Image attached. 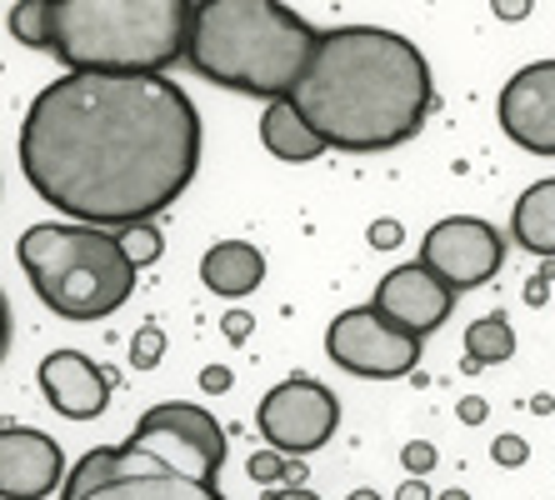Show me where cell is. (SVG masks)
<instances>
[{
    "label": "cell",
    "mask_w": 555,
    "mask_h": 500,
    "mask_svg": "<svg viewBox=\"0 0 555 500\" xmlns=\"http://www.w3.org/2000/svg\"><path fill=\"white\" fill-rule=\"evenodd\" d=\"M51 11L55 0H15L11 11V36L30 51H51Z\"/></svg>",
    "instance_id": "obj_19"
},
{
    "label": "cell",
    "mask_w": 555,
    "mask_h": 500,
    "mask_svg": "<svg viewBox=\"0 0 555 500\" xmlns=\"http://www.w3.org/2000/svg\"><path fill=\"white\" fill-rule=\"evenodd\" d=\"M201 281L210 295H225V300H241L266 281V256H260L250 241H216L201 256Z\"/></svg>",
    "instance_id": "obj_14"
},
{
    "label": "cell",
    "mask_w": 555,
    "mask_h": 500,
    "mask_svg": "<svg viewBox=\"0 0 555 500\" xmlns=\"http://www.w3.org/2000/svg\"><path fill=\"white\" fill-rule=\"evenodd\" d=\"M65 475V456L46 431H0V500H46Z\"/></svg>",
    "instance_id": "obj_12"
},
{
    "label": "cell",
    "mask_w": 555,
    "mask_h": 500,
    "mask_svg": "<svg viewBox=\"0 0 555 500\" xmlns=\"http://www.w3.org/2000/svg\"><path fill=\"white\" fill-rule=\"evenodd\" d=\"M120 251H126V260L135 270L151 266V260H160V251H166V241H160V231H155V220H135V226H126V231H116Z\"/></svg>",
    "instance_id": "obj_20"
},
{
    "label": "cell",
    "mask_w": 555,
    "mask_h": 500,
    "mask_svg": "<svg viewBox=\"0 0 555 500\" xmlns=\"http://www.w3.org/2000/svg\"><path fill=\"white\" fill-rule=\"evenodd\" d=\"M141 421H155V425H166V431H176L181 440H191V446L201 450L216 471H220V461H225V431L216 425V415L201 411V406H191V400H166V406H151Z\"/></svg>",
    "instance_id": "obj_16"
},
{
    "label": "cell",
    "mask_w": 555,
    "mask_h": 500,
    "mask_svg": "<svg viewBox=\"0 0 555 500\" xmlns=\"http://www.w3.org/2000/svg\"><path fill=\"white\" fill-rule=\"evenodd\" d=\"M160 356H166V331H160V325H141L135 341H130V366H135V371H155Z\"/></svg>",
    "instance_id": "obj_21"
},
{
    "label": "cell",
    "mask_w": 555,
    "mask_h": 500,
    "mask_svg": "<svg viewBox=\"0 0 555 500\" xmlns=\"http://www.w3.org/2000/svg\"><path fill=\"white\" fill-rule=\"evenodd\" d=\"M285 101L331 151H390L426 126L436 86L415 40L380 26L321 30L306 76Z\"/></svg>",
    "instance_id": "obj_2"
},
{
    "label": "cell",
    "mask_w": 555,
    "mask_h": 500,
    "mask_svg": "<svg viewBox=\"0 0 555 500\" xmlns=\"http://www.w3.org/2000/svg\"><path fill=\"white\" fill-rule=\"evenodd\" d=\"M325 356L336 360L340 371L365 375V381H401L421 366V335H405L375 306H356L331 321Z\"/></svg>",
    "instance_id": "obj_7"
},
{
    "label": "cell",
    "mask_w": 555,
    "mask_h": 500,
    "mask_svg": "<svg viewBox=\"0 0 555 500\" xmlns=\"http://www.w3.org/2000/svg\"><path fill=\"white\" fill-rule=\"evenodd\" d=\"M40 390L65 421H95L111 400V381L91 356L80 350H51L40 360Z\"/></svg>",
    "instance_id": "obj_13"
},
{
    "label": "cell",
    "mask_w": 555,
    "mask_h": 500,
    "mask_svg": "<svg viewBox=\"0 0 555 500\" xmlns=\"http://www.w3.org/2000/svg\"><path fill=\"white\" fill-rule=\"evenodd\" d=\"M216 465L155 421H135L126 446H95L70 471L61 500H225Z\"/></svg>",
    "instance_id": "obj_6"
},
{
    "label": "cell",
    "mask_w": 555,
    "mask_h": 500,
    "mask_svg": "<svg viewBox=\"0 0 555 500\" xmlns=\"http://www.w3.org/2000/svg\"><path fill=\"white\" fill-rule=\"evenodd\" d=\"M201 385H206V390H231V371H225V366H206V375H201Z\"/></svg>",
    "instance_id": "obj_28"
},
{
    "label": "cell",
    "mask_w": 555,
    "mask_h": 500,
    "mask_svg": "<svg viewBox=\"0 0 555 500\" xmlns=\"http://www.w3.org/2000/svg\"><path fill=\"white\" fill-rule=\"evenodd\" d=\"M371 306L380 310L390 325H401L405 335H430L446 325V316H451V306H455V291L446 281H436V275L415 260V266H396L380 275Z\"/></svg>",
    "instance_id": "obj_10"
},
{
    "label": "cell",
    "mask_w": 555,
    "mask_h": 500,
    "mask_svg": "<svg viewBox=\"0 0 555 500\" xmlns=\"http://www.w3.org/2000/svg\"><path fill=\"white\" fill-rule=\"evenodd\" d=\"M421 266L446 281L455 295L461 291H476V285L495 281L505 266V235L495 231L491 220H476V216H446L436 220L421 241Z\"/></svg>",
    "instance_id": "obj_8"
},
{
    "label": "cell",
    "mask_w": 555,
    "mask_h": 500,
    "mask_svg": "<svg viewBox=\"0 0 555 500\" xmlns=\"http://www.w3.org/2000/svg\"><path fill=\"white\" fill-rule=\"evenodd\" d=\"M11 346V306H5V295H0V356Z\"/></svg>",
    "instance_id": "obj_31"
},
{
    "label": "cell",
    "mask_w": 555,
    "mask_h": 500,
    "mask_svg": "<svg viewBox=\"0 0 555 500\" xmlns=\"http://www.w3.org/2000/svg\"><path fill=\"white\" fill-rule=\"evenodd\" d=\"M321 30L281 0H191L185 61L195 76L241 95H291L315 55Z\"/></svg>",
    "instance_id": "obj_3"
},
{
    "label": "cell",
    "mask_w": 555,
    "mask_h": 500,
    "mask_svg": "<svg viewBox=\"0 0 555 500\" xmlns=\"http://www.w3.org/2000/svg\"><path fill=\"white\" fill-rule=\"evenodd\" d=\"M220 331H225V341H235V346H241V341H246V335L256 331V321H250L246 310H231V316L220 321Z\"/></svg>",
    "instance_id": "obj_26"
},
{
    "label": "cell",
    "mask_w": 555,
    "mask_h": 500,
    "mask_svg": "<svg viewBox=\"0 0 555 500\" xmlns=\"http://www.w3.org/2000/svg\"><path fill=\"white\" fill-rule=\"evenodd\" d=\"M15 256L36 285L40 306L65 321H105L135 291V266L126 260L116 231L95 226H30Z\"/></svg>",
    "instance_id": "obj_5"
},
{
    "label": "cell",
    "mask_w": 555,
    "mask_h": 500,
    "mask_svg": "<svg viewBox=\"0 0 555 500\" xmlns=\"http://www.w3.org/2000/svg\"><path fill=\"white\" fill-rule=\"evenodd\" d=\"M365 241H371L375 251H396V245L405 241V231H401V220H375L371 231H365Z\"/></svg>",
    "instance_id": "obj_25"
},
{
    "label": "cell",
    "mask_w": 555,
    "mask_h": 500,
    "mask_svg": "<svg viewBox=\"0 0 555 500\" xmlns=\"http://www.w3.org/2000/svg\"><path fill=\"white\" fill-rule=\"evenodd\" d=\"M501 126L516 145L555 155V61H535L501 90Z\"/></svg>",
    "instance_id": "obj_11"
},
{
    "label": "cell",
    "mask_w": 555,
    "mask_h": 500,
    "mask_svg": "<svg viewBox=\"0 0 555 500\" xmlns=\"http://www.w3.org/2000/svg\"><path fill=\"white\" fill-rule=\"evenodd\" d=\"M266 500H321V496H310L306 486H285V490H271Z\"/></svg>",
    "instance_id": "obj_32"
},
{
    "label": "cell",
    "mask_w": 555,
    "mask_h": 500,
    "mask_svg": "<svg viewBox=\"0 0 555 500\" xmlns=\"http://www.w3.org/2000/svg\"><path fill=\"white\" fill-rule=\"evenodd\" d=\"M191 0H55L51 55L70 70L166 76L185 55Z\"/></svg>",
    "instance_id": "obj_4"
},
{
    "label": "cell",
    "mask_w": 555,
    "mask_h": 500,
    "mask_svg": "<svg viewBox=\"0 0 555 500\" xmlns=\"http://www.w3.org/2000/svg\"><path fill=\"white\" fill-rule=\"evenodd\" d=\"M516 356V331H511V321H505L501 310L495 316H480L470 331H465V360L470 366H505V360Z\"/></svg>",
    "instance_id": "obj_18"
},
{
    "label": "cell",
    "mask_w": 555,
    "mask_h": 500,
    "mask_svg": "<svg viewBox=\"0 0 555 500\" xmlns=\"http://www.w3.org/2000/svg\"><path fill=\"white\" fill-rule=\"evenodd\" d=\"M495 11H501L505 21H516V15H526V0H495Z\"/></svg>",
    "instance_id": "obj_33"
},
{
    "label": "cell",
    "mask_w": 555,
    "mask_h": 500,
    "mask_svg": "<svg viewBox=\"0 0 555 500\" xmlns=\"http://www.w3.org/2000/svg\"><path fill=\"white\" fill-rule=\"evenodd\" d=\"M246 471H250V480H256V486H281L285 456H281V450H256Z\"/></svg>",
    "instance_id": "obj_22"
},
{
    "label": "cell",
    "mask_w": 555,
    "mask_h": 500,
    "mask_svg": "<svg viewBox=\"0 0 555 500\" xmlns=\"http://www.w3.org/2000/svg\"><path fill=\"white\" fill-rule=\"evenodd\" d=\"M260 145H266L275 161H315V155H325L321 136L300 120V111L285 101V95L266 101V116H260Z\"/></svg>",
    "instance_id": "obj_15"
},
{
    "label": "cell",
    "mask_w": 555,
    "mask_h": 500,
    "mask_svg": "<svg viewBox=\"0 0 555 500\" xmlns=\"http://www.w3.org/2000/svg\"><path fill=\"white\" fill-rule=\"evenodd\" d=\"M486 411H491V406H486L480 396H465L461 406H455V415H461L465 425H480V421H486Z\"/></svg>",
    "instance_id": "obj_27"
},
{
    "label": "cell",
    "mask_w": 555,
    "mask_h": 500,
    "mask_svg": "<svg viewBox=\"0 0 555 500\" xmlns=\"http://www.w3.org/2000/svg\"><path fill=\"white\" fill-rule=\"evenodd\" d=\"M491 456H495V465H526L530 461V446L520 436H495Z\"/></svg>",
    "instance_id": "obj_24"
},
{
    "label": "cell",
    "mask_w": 555,
    "mask_h": 500,
    "mask_svg": "<svg viewBox=\"0 0 555 500\" xmlns=\"http://www.w3.org/2000/svg\"><path fill=\"white\" fill-rule=\"evenodd\" d=\"M526 300H530V306H545V300H551V270H545L541 281L526 285Z\"/></svg>",
    "instance_id": "obj_29"
},
{
    "label": "cell",
    "mask_w": 555,
    "mask_h": 500,
    "mask_svg": "<svg viewBox=\"0 0 555 500\" xmlns=\"http://www.w3.org/2000/svg\"><path fill=\"white\" fill-rule=\"evenodd\" d=\"M401 461L411 475H426V471H436V446H430V440H411V446L401 450Z\"/></svg>",
    "instance_id": "obj_23"
},
{
    "label": "cell",
    "mask_w": 555,
    "mask_h": 500,
    "mask_svg": "<svg viewBox=\"0 0 555 500\" xmlns=\"http://www.w3.org/2000/svg\"><path fill=\"white\" fill-rule=\"evenodd\" d=\"M256 425L271 450H281V456H310V450H321L325 440L336 436L340 400L321 381L296 375V381H281L271 396L260 400Z\"/></svg>",
    "instance_id": "obj_9"
},
{
    "label": "cell",
    "mask_w": 555,
    "mask_h": 500,
    "mask_svg": "<svg viewBox=\"0 0 555 500\" xmlns=\"http://www.w3.org/2000/svg\"><path fill=\"white\" fill-rule=\"evenodd\" d=\"M396 500H430V486L421 480V475H411V480L401 486V496H396Z\"/></svg>",
    "instance_id": "obj_30"
},
{
    "label": "cell",
    "mask_w": 555,
    "mask_h": 500,
    "mask_svg": "<svg viewBox=\"0 0 555 500\" xmlns=\"http://www.w3.org/2000/svg\"><path fill=\"white\" fill-rule=\"evenodd\" d=\"M346 500H380V496H375V490H350Z\"/></svg>",
    "instance_id": "obj_34"
},
{
    "label": "cell",
    "mask_w": 555,
    "mask_h": 500,
    "mask_svg": "<svg viewBox=\"0 0 555 500\" xmlns=\"http://www.w3.org/2000/svg\"><path fill=\"white\" fill-rule=\"evenodd\" d=\"M440 500H470L465 490H440Z\"/></svg>",
    "instance_id": "obj_35"
},
{
    "label": "cell",
    "mask_w": 555,
    "mask_h": 500,
    "mask_svg": "<svg viewBox=\"0 0 555 500\" xmlns=\"http://www.w3.org/2000/svg\"><path fill=\"white\" fill-rule=\"evenodd\" d=\"M26 185L51 210L126 231L176 206L201 170V111L170 76L70 70L21 126Z\"/></svg>",
    "instance_id": "obj_1"
},
{
    "label": "cell",
    "mask_w": 555,
    "mask_h": 500,
    "mask_svg": "<svg viewBox=\"0 0 555 500\" xmlns=\"http://www.w3.org/2000/svg\"><path fill=\"white\" fill-rule=\"evenodd\" d=\"M516 241L526 245L530 256H555V180H535L526 195L516 201Z\"/></svg>",
    "instance_id": "obj_17"
}]
</instances>
